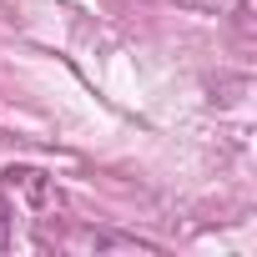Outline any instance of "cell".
I'll return each mask as SVG.
<instances>
[{
  "label": "cell",
  "mask_w": 257,
  "mask_h": 257,
  "mask_svg": "<svg viewBox=\"0 0 257 257\" xmlns=\"http://www.w3.org/2000/svg\"><path fill=\"white\" fill-rule=\"evenodd\" d=\"M187 11H202V16H232V11H242L247 0H182Z\"/></svg>",
  "instance_id": "6da1fadb"
}]
</instances>
